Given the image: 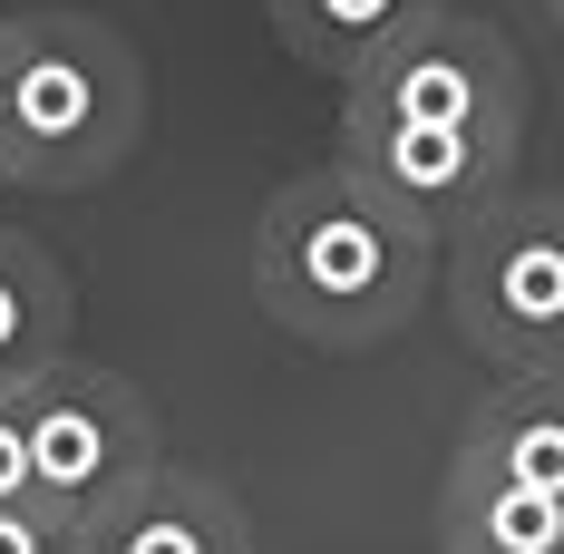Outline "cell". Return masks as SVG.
Wrapping results in <instances>:
<instances>
[{
  "label": "cell",
  "mask_w": 564,
  "mask_h": 554,
  "mask_svg": "<svg viewBox=\"0 0 564 554\" xmlns=\"http://www.w3.org/2000/svg\"><path fill=\"white\" fill-rule=\"evenodd\" d=\"M0 506H40V477H30V419H20V399H0Z\"/></svg>",
  "instance_id": "4fadbf2b"
},
{
  "label": "cell",
  "mask_w": 564,
  "mask_h": 554,
  "mask_svg": "<svg viewBox=\"0 0 564 554\" xmlns=\"http://www.w3.org/2000/svg\"><path fill=\"white\" fill-rule=\"evenodd\" d=\"M10 30V117L20 195H88L147 137V68L88 10H0Z\"/></svg>",
  "instance_id": "7a4b0ae2"
},
{
  "label": "cell",
  "mask_w": 564,
  "mask_h": 554,
  "mask_svg": "<svg viewBox=\"0 0 564 554\" xmlns=\"http://www.w3.org/2000/svg\"><path fill=\"white\" fill-rule=\"evenodd\" d=\"M20 419H30V477L40 506L88 525L98 506H117L127 487H147L166 457H156V409L147 389L98 370V360H58L40 389H20Z\"/></svg>",
  "instance_id": "277c9868"
},
{
  "label": "cell",
  "mask_w": 564,
  "mask_h": 554,
  "mask_svg": "<svg viewBox=\"0 0 564 554\" xmlns=\"http://www.w3.org/2000/svg\"><path fill=\"white\" fill-rule=\"evenodd\" d=\"M516 137H448V127H390V117H340V156L332 166L350 185H370L380 205L457 243L477 215H497L516 195Z\"/></svg>",
  "instance_id": "8992f818"
},
{
  "label": "cell",
  "mask_w": 564,
  "mask_h": 554,
  "mask_svg": "<svg viewBox=\"0 0 564 554\" xmlns=\"http://www.w3.org/2000/svg\"><path fill=\"white\" fill-rule=\"evenodd\" d=\"M273 10V40L332 78H360L380 50H399L409 30H429L448 0H263Z\"/></svg>",
  "instance_id": "30bf717a"
},
{
  "label": "cell",
  "mask_w": 564,
  "mask_h": 554,
  "mask_svg": "<svg viewBox=\"0 0 564 554\" xmlns=\"http://www.w3.org/2000/svg\"><path fill=\"white\" fill-rule=\"evenodd\" d=\"M20 185V117H10V30H0V195Z\"/></svg>",
  "instance_id": "5bb4252c"
},
{
  "label": "cell",
  "mask_w": 564,
  "mask_h": 554,
  "mask_svg": "<svg viewBox=\"0 0 564 554\" xmlns=\"http://www.w3.org/2000/svg\"><path fill=\"white\" fill-rule=\"evenodd\" d=\"M457 467L535 487V497L564 506V380H497L477 399L467 438H457Z\"/></svg>",
  "instance_id": "ba28073f"
},
{
  "label": "cell",
  "mask_w": 564,
  "mask_h": 554,
  "mask_svg": "<svg viewBox=\"0 0 564 554\" xmlns=\"http://www.w3.org/2000/svg\"><path fill=\"white\" fill-rule=\"evenodd\" d=\"M438 554H564V506L507 477L448 467L438 487Z\"/></svg>",
  "instance_id": "8fae6325"
},
{
  "label": "cell",
  "mask_w": 564,
  "mask_h": 554,
  "mask_svg": "<svg viewBox=\"0 0 564 554\" xmlns=\"http://www.w3.org/2000/svg\"><path fill=\"white\" fill-rule=\"evenodd\" d=\"M438 282V233L380 205L340 166L292 175L253 224V302L312 350H380L419 322Z\"/></svg>",
  "instance_id": "6da1fadb"
},
{
  "label": "cell",
  "mask_w": 564,
  "mask_h": 554,
  "mask_svg": "<svg viewBox=\"0 0 564 554\" xmlns=\"http://www.w3.org/2000/svg\"><path fill=\"white\" fill-rule=\"evenodd\" d=\"M448 322L507 380H564V195L516 185L448 243Z\"/></svg>",
  "instance_id": "3957f363"
},
{
  "label": "cell",
  "mask_w": 564,
  "mask_h": 554,
  "mask_svg": "<svg viewBox=\"0 0 564 554\" xmlns=\"http://www.w3.org/2000/svg\"><path fill=\"white\" fill-rule=\"evenodd\" d=\"M0 554H88V535L50 506H0Z\"/></svg>",
  "instance_id": "7c38bea8"
},
{
  "label": "cell",
  "mask_w": 564,
  "mask_h": 554,
  "mask_svg": "<svg viewBox=\"0 0 564 554\" xmlns=\"http://www.w3.org/2000/svg\"><path fill=\"white\" fill-rule=\"evenodd\" d=\"M68 273H58L50 243L30 233H0V399L40 389L68 360Z\"/></svg>",
  "instance_id": "9c48e42d"
},
{
  "label": "cell",
  "mask_w": 564,
  "mask_h": 554,
  "mask_svg": "<svg viewBox=\"0 0 564 554\" xmlns=\"http://www.w3.org/2000/svg\"><path fill=\"white\" fill-rule=\"evenodd\" d=\"M545 10H555V20H564V0H545Z\"/></svg>",
  "instance_id": "9a60e30c"
},
{
  "label": "cell",
  "mask_w": 564,
  "mask_h": 554,
  "mask_svg": "<svg viewBox=\"0 0 564 554\" xmlns=\"http://www.w3.org/2000/svg\"><path fill=\"white\" fill-rule=\"evenodd\" d=\"M340 117L448 127V137H516L525 146V68H516V50L487 20L438 10L429 30H409L399 50H380L360 78H340Z\"/></svg>",
  "instance_id": "5b68a950"
},
{
  "label": "cell",
  "mask_w": 564,
  "mask_h": 554,
  "mask_svg": "<svg viewBox=\"0 0 564 554\" xmlns=\"http://www.w3.org/2000/svg\"><path fill=\"white\" fill-rule=\"evenodd\" d=\"M78 535H88V554H253V525H243L234 487L195 477V467H156L147 487L98 506Z\"/></svg>",
  "instance_id": "52a82bcc"
}]
</instances>
